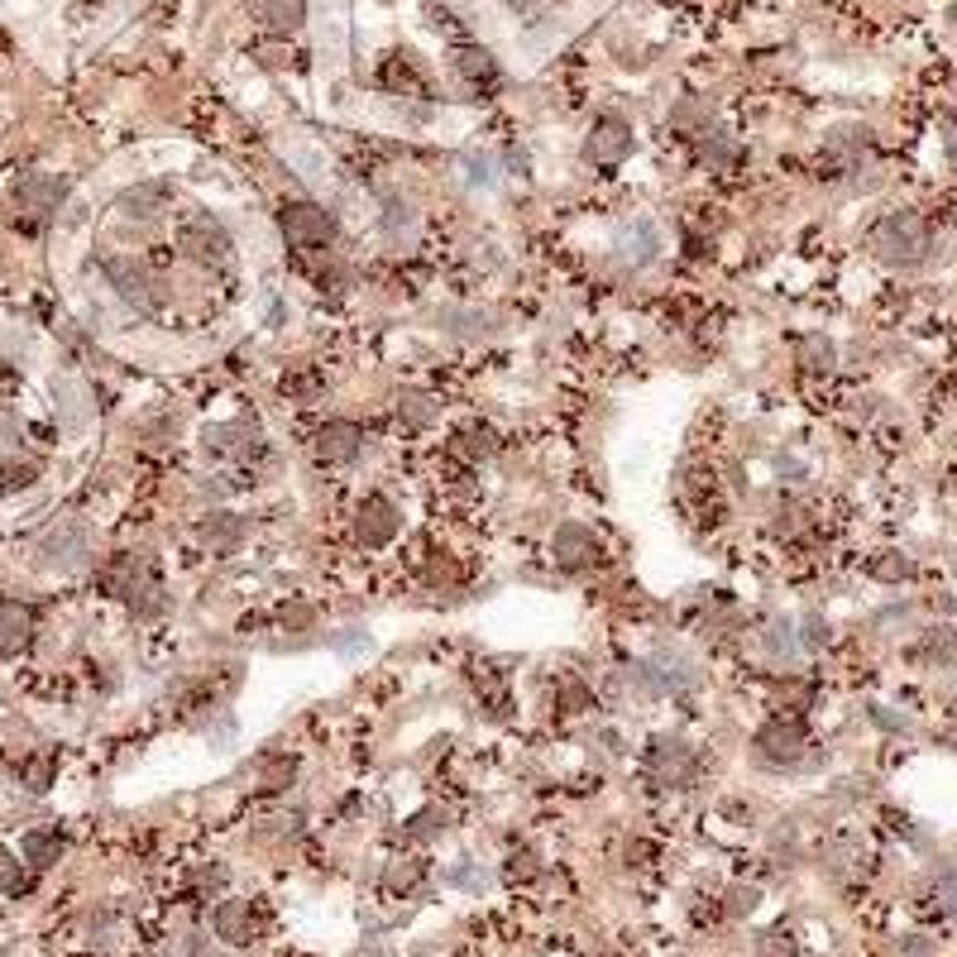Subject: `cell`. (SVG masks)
Returning a JSON list of instances; mask_svg holds the SVG:
<instances>
[{
	"mask_svg": "<svg viewBox=\"0 0 957 957\" xmlns=\"http://www.w3.org/2000/svg\"><path fill=\"white\" fill-rule=\"evenodd\" d=\"M872 250H876L881 264H891V269H915V264L929 259L934 235H929V225H924V215L891 211L886 221L872 230Z\"/></svg>",
	"mask_w": 957,
	"mask_h": 957,
	"instance_id": "1",
	"label": "cell"
},
{
	"mask_svg": "<svg viewBox=\"0 0 957 957\" xmlns=\"http://www.w3.org/2000/svg\"><path fill=\"white\" fill-rule=\"evenodd\" d=\"M278 230L287 244H297V250H322V244L336 240V215H330L322 201H283L278 207Z\"/></svg>",
	"mask_w": 957,
	"mask_h": 957,
	"instance_id": "2",
	"label": "cell"
},
{
	"mask_svg": "<svg viewBox=\"0 0 957 957\" xmlns=\"http://www.w3.org/2000/svg\"><path fill=\"white\" fill-rule=\"evenodd\" d=\"M101 273H106V283H111L125 302H135V307H158V302H164V283H158L154 273L139 264V259H129V254H106V259H101Z\"/></svg>",
	"mask_w": 957,
	"mask_h": 957,
	"instance_id": "3",
	"label": "cell"
},
{
	"mask_svg": "<svg viewBox=\"0 0 957 957\" xmlns=\"http://www.w3.org/2000/svg\"><path fill=\"white\" fill-rule=\"evenodd\" d=\"M178 244H182V254L192 259V264H225V254H230V230L215 221L211 211H197V215H187V221L178 225Z\"/></svg>",
	"mask_w": 957,
	"mask_h": 957,
	"instance_id": "4",
	"label": "cell"
},
{
	"mask_svg": "<svg viewBox=\"0 0 957 957\" xmlns=\"http://www.w3.org/2000/svg\"><path fill=\"white\" fill-rule=\"evenodd\" d=\"M628 154H632V125L622 120V115H599V120L589 125L585 158L593 168H618Z\"/></svg>",
	"mask_w": 957,
	"mask_h": 957,
	"instance_id": "5",
	"label": "cell"
},
{
	"mask_svg": "<svg viewBox=\"0 0 957 957\" xmlns=\"http://www.w3.org/2000/svg\"><path fill=\"white\" fill-rule=\"evenodd\" d=\"M804 747H809V737H804V728L795 718L790 723L786 718H771L757 733V757L766 766H800L804 761Z\"/></svg>",
	"mask_w": 957,
	"mask_h": 957,
	"instance_id": "6",
	"label": "cell"
},
{
	"mask_svg": "<svg viewBox=\"0 0 957 957\" xmlns=\"http://www.w3.org/2000/svg\"><path fill=\"white\" fill-rule=\"evenodd\" d=\"M86 556H92V541H86L82 527H72V522H63V527H49L39 541V565L43 570H77V565H86Z\"/></svg>",
	"mask_w": 957,
	"mask_h": 957,
	"instance_id": "7",
	"label": "cell"
},
{
	"mask_svg": "<svg viewBox=\"0 0 957 957\" xmlns=\"http://www.w3.org/2000/svg\"><path fill=\"white\" fill-rule=\"evenodd\" d=\"M694 771H700V757H694L680 737H661V743L651 747V780H656V786L680 790L694 780Z\"/></svg>",
	"mask_w": 957,
	"mask_h": 957,
	"instance_id": "8",
	"label": "cell"
},
{
	"mask_svg": "<svg viewBox=\"0 0 957 957\" xmlns=\"http://www.w3.org/2000/svg\"><path fill=\"white\" fill-rule=\"evenodd\" d=\"M398 527H402V517H398V507L388 503L383 493H369V498L355 507V536L365 546H388L398 536Z\"/></svg>",
	"mask_w": 957,
	"mask_h": 957,
	"instance_id": "9",
	"label": "cell"
},
{
	"mask_svg": "<svg viewBox=\"0 0 957 957\" xmlns=\"http://www.w3.org/2000/svg\"><path fill=\"white\" fill-rule=\"evenodd\" d=\"M63 197H67V182L53 178V172H29V178L14 187V207H24V215H34V221L53 215L63 207Z\"/></svg>",
	"mask_w": 957,
	"mask_h": 957,
	"instance_id": "10",
	"label": "cell"
},
{
	"mask_svg": "<svg viewBox=\"0 0 957 957\" xmlns=\"http://www.w3.org/2000/svg\"><path fill=\"white\" fill-rule=\"evenodd\" d=\"M211 929H215L221 944L244 948V944H254L259 938V915H254L250 901H221L215 905V915H211Z\"/></svg>",
	"mask_w": 957,
	"mask_h": 957,
	"instance_id": "11",
	"label": "cell"
},
{
	"mask_svg": "<svg viewBox=\"0 0 957 957\" xmlns=\"http://www.w3.org/2000/svg\"><path fill=\"white\" fill-rule=\"evenodd\" d=\"M312 451H316V460H326V465H350V460L365 451V431L355 422H326L316 431Z\"/></svg>",
	"mask_w": 957,
	"mask_h": 957,
	"instance_id": "12",
	"label": "cell"
},
{
	"mask_svg": "<svg viewBox=\"0 0 957 957\" xmlns=\"http://www.w3.org/2000/svg\"><path fill=\"white\" fill-rule=\"evenodd\" d=\"M550 556H556V565H565V570H579V565H589L599 556V536L589 527H579V522H565V527L550 536Z\"/></svg>",
	"mask_w": 957,
	"mask_h": 957,
	"instance_id": "13",
	"label": "cell"
},
{
	"mask_svg": "<svg viewBox=\"0 0 957 957\" xmlns=\"http://www.w3.org/2000/svg\"><path fill=\"white\" fill-rule=\"evenodd\" d=\"M244 541V522L235 513H211L201 522V546L211 550V556H235Z\"/></svg>",
	"mask_w": 957,
	"mask_h": 957,
	"instance_id": "14",
	"label": "cell"
},
{
	"mask_svg": "<svg viewBox=\"0 0 957 957\" xmlns=\"http://www.w3.org/2000/svg\"><path fill=\"white\" fill-rule=\"evenodd\" d=\"M29 637H34V608L6 599L0 603V651H20L29 646Z\"/></svg>",
	"mask_w": 957,
	"mask_h": 957,
	"instance_id": "15",
	"label": "cell"
},
{
	"mask_svg": "<svg viewBox=\"0 0 957 957\" xmlns=\"http://www.w3.org/2000/svg\"><path fill=\"white\" fill-rule=\"evenodd\" d=\"M618 250H622V259H628V264H651V259L661 254V235H656V225L651 221H632L628 230H622L618 235Z\"/></svg>",
	"mask_w": 957,
	"mask_h": 957,
	"instance_id": "16",
	"label": "cell"
},
{
	"mask_svg": "<svg viewBox=\"0 0 957 957\" xmlns=\"http://www.w3.org/2000/svg\"><path fill=\"white\" fill-rule=\"evenodd\" d=\"M164 207H168V187H158V182H139L120 197V211L135 215V221H154Z\"/></svg>",
	"mask_w": 957,
	"mask_h": 957,
	"instance_id": "17",
	"label": "cell"
},
{
	"mask_svg": "<svg viewBox=\"0 0 957 957\" xmlns=\"http://www.w3.org/2000/svg\"><path fill=\"white\" fill-rule=\"evenodd\" d=\"M264 24L273 34H297L307 24V0H264Z\"/></svg>",
	"mask_w": 957,
	"mask_h": 957,
	"instance_id": "18",
	"label": "cell"
},
{
	"mask_svg": "<svg viewBox=\"0 0 957 957\" xmlns=\"http://www.w3.org/2000/svg\"><path fill=\"white\" fill-rule=\"evenodd\" d=\"M20 852H24V862L29 866H53L57 858H63V838H57L53 829H34V833H24V843H20Z\"/></svg>",
	"mask_w": 957,
	"mask_h": 957,
	"instance_id": "19",
	"label": "cell"
},
{
	"mask_svg": "<svg viewBox=\"0 0 957 957\" xmlns=\"http://www.w3.org/2000/svg\"><path fill=\"white\" fill-rule=\"evenodd\" d=\"M761 642H766V656L771 661H795L800 656V637H795V622H786V618H776V622H766V632H761Z\"/></svg>",
	"mask_w": 957,
	"mask_h": 957,
	"instance_id": "20",
	"label": "cell"
},
{
	"mask_svg": "<svg viewBox=\"0 0 957 957\" xmlns=\"http://www.w3.org/2000/svg\"><path fill=\"white\" fill-rule=\"evenodd\" d=\"M455 67H460V77L474 82V86H493V82H498V63H493V53H484V49L455 53Z\"/></svg>",
	"mask_w": 957,
	"mask_h": 957,
	"instance_id": "21",
	"label": "cell"
},
{
	"mask_svg": "<svg viewBox=\"0 0 957 957\" xmlns=\"http://www.w3.org/2000/svg\"><path fill=\"white\" fill-rule=\"evenodd\" d=\"M383 235L393 240V244H402V240L417 235V211H412L402 197H393V201L383 207Z\"/></svg>",
	"mask_w": 957,
	"mask_h": 957,
	"instance_id": "22",
	"label": "cell"
},
{
	"mask_svg": "<svg viewBox=\"0 0 957 957\" xmlns=\"http://www.w3.org/2000/svg\"><path fill=\"white\" fill-rule=\"evenodd\" d=\"M0 891H6V895H24L29 891L24 862L14 858V852H6V848H0Z\"/></svg>",
	"mask_w": 957,
	"mask_h": 957,
	"instance_id": "23",
	"label": "cell"
},
{
	"mask_svg": "<svg viewBox=\"0 0 957 957\" xmlns=\"http://www.w3.org/2000/svg\"><path fill=\"white\" fill-rule=\"evenodd\" d=\"M872 575L886 579V585H901V579L915 575V565H909L905 556H895V550H881V556L872 560Z\"/></svg>",
	"mask_w": 957,
	"mask_h": 957,
	"instance_id": "24",
	"label": "cell"
},
{
	"mask_svg": "<svg viewBox=\"0 0 957 957\" xmlns=\"http://www.w3.org/2000/svg\"><path fill=\"white\" fill-rule=\"evenodd\" d=\"M800 359L809 369H833V345L823 340V336H809L804 345H800Z\"/></svg>",
	"mask_w": 957,
	"mask_h": 957,
	"instance_id": "25",
	"label": "cell"
},
{
	"mask_svg": "<svg viewBox=\"0 0 957 957\" xmlns=\"http://www.w3.org/2000/svg\"><path fill=\"white\" fill-rule=\"evenodd\" d=\"M53 771H57L53 757H29V761H24V786H29V790H49Z\"/></svg>",
	"mask_w": 957,
	"mask_h": 957,
	"instance_id": "26",
	"label": "cell"
},
{
	"mask_svg": "<svg viewBox=\"0 0 957 957\" xmlns=\"http://www.w3.org/2000/svg\"><path fill=\"white\" fill-rule=\"evenodd\" d=\"M829 149H833V154H858V149H866V129H858V125L833 129V135H829Z\"/></svg>",
	"mask_w": 957,
	"mask_h": 957,
	"instance_id": "27",
	"label": "cell"
},
{
	"mask_svg": "<svg viewBox=\"0 0 957 957\" xmlns=\"http://www.w3.org/2000/svg\"><path fill=\"white\" fill-rule=\"evenodd\" d=\"M757 905H761V891H757V886H733V891H728V915H733V919L751 915Z\"/></svg>",
	"mask_w": 957,
	"mask_h": 957,
	"instance_id": "28",
	"label": "cell"
},
{
	"mask_svg": "<svg viewBox=\"0 0 957 957\" xmlns=\"http://www.w3.org/2000/svg\"><path fill=\"white\" fill-rule=\"evenodd\" d=\"M408 833H412V838H437V833H445V809H422V814L412 819Z\"/></svg>",
	"mask_w": 957,
	"mask_h": 957,
	"instance_id": "29",
	"label": "cell"
},
{
	"mask_svg": "<svg viewBox=\"0 0 957 957\" xmlns=\"http://www.w3.org/2000/svg\"><path fill=\"white\" fill-rule=\"evenodd\" d=\"M733 158H737V149H733V144L723 139V135H708V139H704V164H714V168H728Z\"/></svg>",
	"mask_w": 957,
	"mask_h": 957,
	"instance_id": "30",
	"label": "cell"
},
{
	"mask_svg": "<svg viewBox=\"0 0 957 957\" xmlns=\"http://www.w3.org/2000/svg\"><path fill=\"white\" fill-rule=\"evenodd\" d=\"M934 895H938V905H944V915L957 919V872L938 876V881H934Z\"/></svg>",
	"mask_w": 957,
	"mask_h": 957,
	"instance_id": "31",
	"label": "cell"
},
{
	"mask_svg": "<svg viewBox=\"0 0 957 957\" xmlns=\"http://www.w3.org/2000/svg\"><path fill=\"white\" fill-rule=\"evenodd\" d=\"M757 957H800V953H795V938L790 934H766Z\"/></svg>",
	"mask_w": 957,
	"mask_h": 957,
	"instance_id": "32",
	"label": "cell"
},
{
	"mask_svg": "<svg viewBox=\"0 0 957 957\" xmlns=\"http://www.w3.org/2000/svg\"><path fill=\"white\" fill-rule=\"evenodd\" d=\"M417 876H422V866H417V862H398L393 872H388V886H393V891H412Z\"/></svg>",
	"mask_w": 957,
	"mask_h": 957,
	"instance_id": "33",
	"label": "cell"
},
{
	"mask_svg": "<svg viewBox=\"0 0 957 957\" xmlns=\"http://www.w3.org/2000/svg\"><path fill=\"white\" fill-rule=\"evenodd\" d=\"M29 478H34V470H29V465H0V493H10V488H24Z\"/></svg>",
	"mask_w": 957,
	"mask_h": 957,
	"instance_id": "34",
	"label": "cell"
},
{
	"mask_svg": "<svg viewBox=\"0 0 957 957\" xmlns=\"http://www.w3.org/2000/svg\"><path fill=\"white\" fill-rule=\"evenodd\" d=\"M829 642V622L823 618H804V646H823Z\"/></svg>",
	"mask_w": 957,
	"mask_h": 957,
	"instance_id": "35",
	"label": "cell"
},
{
	"mask_svg": "<svg viewBox=\"0 0 957 957\" xmlns=\"http://www.w3.org/2000/svg\"><path fill=\"white\" fill-rule=\"evenodd\" d=\"M187 957H225V953L215 948V944H207L201 934H192V938H187Z\"/></svg>",
	"mask_w": 957,
	"mask_h": 957,
	"instance_id": "36",
	"label": "cell"
},
{
	"mask_svg": "<svg viewBox=\"0 0 957 957\" xmlns=\"http://www.w3.org/2000/svg\"><path fill=\"white\" fill-rule=\"evenodd\" d=\"M402 408H408V422H412V427L431 422V408H427V398H408V402H402Z\"/></svg>",
	"mask_w": 957,
	"mask_h": 957,
	"instance_id": "37",
	"label": "cell"
},
{
	"mask_svg": "<svg viewBox=\"0 0 957 957\" xmlns=\"http://www.w3.org/2000/svg\"><path fill=\"white\" fill-rule=\"evenodd\" d=\"M503 6H507V10H517V14H532L536 6H541V0H503Z\"/></svg>",
	"mask_w": 957,
	"mask_h": 957,
	"instance_id": "38",
	"label": "cell"
},
{
	"mask_svg": "<svg viewBox=\"0 0 957 957\" xmlns=\"http://www.w3.org/2000/svg\"><path fill=\"white\" fill-rule=\"evenodd\" d=\"M948 154H957V125H953V135H948Z\"/></svg>",
	"mask_w": 957,
	"mask_h": 957,
	"instance_id": "39",
	"label": "cell"
}]
</instances>
